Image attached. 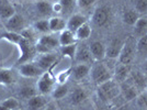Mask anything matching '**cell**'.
I'll use <instances>...</instances> for the list:
<instances>
[{"label": "cell", "instance_id": "cell-1", "mask_svg": "<svg viewBox=\"0 0 147 110\" xmlns=\"http://www.w3.org/2000/svg\"><path fill=\"white\" fill-rule=\"evenodd\" d=\"M98 92V97L102 101L109 103L111 100H113L115 97H117V95L121 92L120 84H117L114 79H110L98 86V92Z\"/></svg>", "mask_w": 147, "mask_h": 110}, {"label": "cell", "instance_id": "cell-2", "mask_svg": "<svg viewBox=\"0 0 147 110\" xmlns=\"http://www.w3.org/2000/svg\"><path fill=\"white\" fill-rule=\"evenodd\" d=\"M90 76L96 85L100 86L108 80L112 79V73L109 67L102 62H96L90 68Z\"/></svg>", "mask_w": 147, "mask_h": 110}, {"label": "cell", "instance_id": "cell-3", "mask_svg": "<svg viewBox=\"0 0 147 110\" xmlns=\"http://www.w3.org/2000/svg\"><path fill=\"white\" fill-rule=\"evenodd\" d=\"M56 78L54 75L51 73L49 71H45L40 77H38V81L36 84V89L41 95H51L53 89L55 88Z\"/></svg>", "mask_w": 147, "mask_h": 110}, {"label": "cell", "instance_id": "cell-4", "mask_svg": "<svg viewBox=\"0 0 147 110\" xmlns=\"http://www.w3.org/2000/svg\"><path fill=\"white\" fill-rule=\"evenodd\" d=\"M135 55H136V43L133 39H127L126 41H124L121 53L119 55V63L129 65L134 61Z\"/></svg>", "mask_w": 147, "mask_h": 110}, {"label": "cell", "instance_id": "cell-5", "mask_svg": "<svg viewBox=\"0 0 147 110\" xmlns=\"http://www.w3.org/2000/svg\"><path fill=\"white\" fill-rule=\"evenodd\" d=\"M18 49L20 51V56H19L17 63L18 64H24V63H28L29 60L34 55V53L36 52L35 51V48L33 46V44L29 41H26L24 39H22V41L18 44Z\"/></svg>", "mask_w": 147, "mask_h": 110}, {"label": "cell", "instance_id": "cell-6", "mask_svg": "<svg viewBox=\"0 0 147 110\" xmlns=\"http://www.w3.org/2000/svg\"><path fill=\"white\" fill-rule=\"evenodd\" d=\"M44 71L37 65L35 62H28L22 64L19 68V74L26 78H34V77H40Z\"/></svg>", "mask_w": 147, "mask_h": 110}, {"label": "cell", "instance_id": "cell-7", "mask_svg": "<svg viewBox=\"0 0 147 110\" xmlns=\"http://www.w3.org/2000/svg\"><path fill=\"white\" fill-rule=\"evenodd\" d=\"M34 62L43 69L44 72L49 71V69L52 71L57 63V55L54 52L46 53V54H37V57Z\"/></svg>", "mask_w": 147, "mask_h": 110}, {"label": "cell", "instance_id": "cell-8", "mask_svg": "<svg viewBox=\"0 0 147 110\" xmlns=\"http://www.w3.org/2000/svg\"><path fill=\"white\" fill-rule=\"evenodd\" d=\"M75 61L78 64H90L91 62H94L90 53L89 46L87 44H77V51L75 55Z\"/></svg>", "mask_w": 147, "mask_h": 110}, {"label": "cell", "instance_id": "cell-9", "mask_svg": "<svg viewBox=\"0 0 147 110\" xmlns=\"http://www.w3.org/2000/svg\"><path fill=\"white\" fill-rule=\"evenodd\" d=\"M6 28L8 31H12V32H18V33H20L25 28L24 18L21 14L16 12L11 18L8 19L6 21Z\"/></svg>", "mask_w": 147, "mask_h": 110}, {"label": "cell", "instance_id": "cell-10", "mask_svg": "<svg viewBox=\"0 0 147 110\" xmlns=\"http://www.w3.org/2000/svg\"><path fill=\"white\" fill-rule=\"evenodd\" d=\"M90 53L94 62H102L105 58V51H107V45L103 42L100 41H93L89 45Z\"/></svg>", "mask_w": 147, "mask_h": 110}, {"label": "cell", "instance_id": "cell-11", "mask_svg": "<svg viewBox=\"0 0 147 110\" xmlns=\"http://www.w3.org/2000/svg\"><path fill=\"white\" fill-rule=\"evenodd\" d=\"M123 44L124 41L121 39H113L111 40L109 44L107 45V51H105V57H109V58H119V55L121 53V50L123 48Z\"/></svg>", "mask_w": 147, "mask_h": 110}, {"label": "cell", "instance_id": "cell-12", "mask_svg": "<svg viewBox=\"0 0 147 110\" xmlns=\"http://www.w3.org/2000/svg\"><path fill=\"white\" fill-rule=\"evenodd\" d=\"M129 74H131L129 65L119 63L114 68V72L112 74V78H114V80L117 84H122L123 81H125L129 77Z\"/></svg>", "mask_w": 147, "mask_h": 110}, {"label": "cell", "instance_id": "cell-13", "mask_svg": "<svg viewBox=\"0 0 147 110\" xmlns=\"http://www.w3.org/2000/svg\"><path fill=\"white\" fill-rule=\"evenodd\" d=\"M87 22H88V20H87V18L84 14H81V13H74V14H71L69 17V19L66 22V29L73 31V32H76L81 25H84Z\"/></svg>", "mask_w": 147, "mask_h": 110}, {"label": "cell", "instance_id": "cell-14", "mask_svg": "<svg viewBox=\"0 0 147 110\" xmlns=\"http://www.w3.org/2000/svg\"><path fill=\"white\" fill-rule=\"evenodd\" d=\"M91 20L94 25L100 26V28L104 26V25L108 23V21H109V12H108V10L105 8H103V7L97 8L93 11Z\"/></svg>", "mask_w": 147, "mask_h": 110}, {"label": "cell", "instance_id": "cell-15", "mask_svg": "<svg viewBox=\"0 0 147 110\" xmlns=\"http://www.w3.org/2000/svg\"><path fill=\"white\" fill-rule=\"evenodd\" d=\"M129 79L131 80V83L136 87L137 90L143 92L144 89H146L147 87V76L144 73L141 72H131L129 74Z\"/></svg>", "mask_w": 147, "mask_h": 110}, {"label": "cell", "instance_id": "cell-16", "mask_svg": "<svg viewBox=\"0 0 147 110\" xmlns=\"http://www.w3.org/2000/svg\"><path fill=\"white\" fill-rule=\"evenodd\" d=\"M120 90L126 100H133L135 98H137V89L131 83V80L129 78L125 81H123L122 84H120Z\"/></svg>", "mask_w": 147, "mask_h": 110}, {"label": "cell", "instance_id": "cell-17", "mask_svg": "<svg viewBox=\"0 0 147 110\" xmlns=\"http://www.w3.org/2000/svg\"><path fill=\"white\" fill-rule=\"evenodd\" d=\"M47 105V100L44 95H35L28 100V110H41L44 109Z\"/></svg>", "mask_w": 147, "mask_h": 110}, {"label": "cell", "instance_id": "cell-18", "mask_svg": "<svg viewBox=\"0 0 147 110\" xmlns=\"http://www.w3.org/2000/svg\"><path fill=\"white\" fill-rule=\"evenodd\" d=\"M90 68L91 66L89 64H77L75 67H73L71 76L74 77V79L76 80L84 79L90 74Z\"/></svg>", "mask_w": 147, "mask_h": 110}, {"label": "cell", "instance_id": "cell-19", "mask_svg": "<svg viewBox=\"0 0 147 110\" xmlns=\"http://www.w3.org/2000/svg\"><path fill=\"white\" fill-rule=\"evenodd\" d=\"M16 13L14 7L7 0H0V19L7 21Z\"/></svg>", "mask_w": 147, "mask_h": 110}, {"label": "cell", "instance_id": "cell-20", "mask_svg": "<svg viewBox=\"0 0 147 110\" xmlns=\"http://www.w3.org/2000/svg\"><path fill=\"white\" fill-rule=\"evenodd\" d=\"M49 30L53 33H57L59 32L61 33V31H64L66 29V22L61 17H58V16H54V17H51L49 19Z\"/></svg>", "mask_w": 147, "mask_h": 110}, {"label": "cell", "instance_id": "cell-21", "mask_svg": "<svg viewBox=\"0 0 147 110\" xmlns=\"http://www.w3.org/2000/svg\"><path fill=\"white\" fill-rule=\"evenodd\" d=\"M58 41H59V46H65V45H70V44L77 43V39L75 35V32L65 29L59 33Z\"/></svg>", "mask_w": 147, "mask_h": 110}, {"label": "cell", "instance_id": "cell-22", "mask_svg": "<svg viewBox=\"0 0 147 110\" xmlns=\"http://www.w3.org/2000/svg\"><path fill=\"white\" fill-rule=\"evenodd\" d=\"M37 43L40 44H43L45 46H47L49 49L55 50L56 48L59 46V41H58V37H56L53 34H43L42 37H40L37 39Z\"/></svg>", "mask_w": 147, "mask_h": 110}, {"label": "cell", "instance_id": "cell-23", "mask_svg": "<svg viewBox=\"0 0 147 110\" xmlns=\"http://www.w3.org/2000/svg\"><path fill=\"white\" fill-rule=\"evenodd\" d=\"M87 99V92L82 88H76L74 92L70 94L69 101L73 106H79Z\"/></svg>", "mask_w": 147, "mask_h": 110}, {"label": "cell", "instance_id": "cell-24", "mask_svg": "<svg viewBox=\"0 0 147 110\" xmlns=\"http://www.w3.org/2000/svg\"><path fill=\"white\" fill-rule=\"evenodd\" d=\"M16 81V76L10 68H0V85L9 86Z\"/></svg>", "mask_w": 147, "mask_h": 110}, {"label": "cell", "instance_id": "cell-25", "mask_svg": "<svg viewBox=\"0 0 147 110\" xmlns=\"http://www.w3.org/2000/svg\"><path fill=\"white\" fill-rule=\"evenodd\" d=\"M35 10L40 16L43 17H47L53 13L52 3L47 0H38L37 2H35Z\"/></svg>", "mask_w": 147, "mask_h": 110}, {"label": "cell", "instance_id": "cell-26", "mask_svg": "<svg viewBox=\"0 0 147 110\" xmlns=\"http://www.w3.org/2000/svg\"><path fill=\"white\" fill-rule=\"evenodd\" d=\"M134 34L138 37H143L147 35V19L140 18L134 25Z\"/></svg>", "mask_w": 147, "mask_h": 110}, {"label": "cell", "instance_id": "cell-27", "mask_svg": "<svg viewBox=\"0 0 147 110\" xmlns=\"http://www.w3.org/2000/svg\"><path fill=\"white\" fill-rule=\"evenodd\" d=\"M140 18H141L140 13H137L135 10H126V11L123 12L122 16L123 22L126 25H129V26H134L135 23L137 22V20Z\"/></svg>", "mask_w": 147, "mask_h": 110}, {"label": "cell", "instance_id": "cell-28", "mask_svg": "<svg viewBox=\"0 0 147 110\" xmlns=\"http://www.w3.org/2000/svg\"><path fill=\"white\" fill-rule=\"evenodd\" d=\"M0 37H1L2 40L7 41V42L17 45V46H18V44L21 42L22 39H23V37H21V34L18 33V32H12V31H8V30L5 31V32L0 35Z\"/></svg>", "mask_w": 147, "mask_h": 110}, {"label": "cell", "instance_id": "cell-29", "mask_svg": "<svg viewBox=\"0 0 147 110\" xmlns=\"http://www.w3.org/2000/svg\"><path fill=\"white\" fill-rule=\"evenodd\" d=\"M91 32H92L91 25L87 22V23H85L84 25H81L79 29L75 32V35H76L77 41H78V40H79V41H84V40L89 39V37L91 35Z\"/></svg>", "mask_w": 147, "mask_h": 110}, {"label": "cell", "instance_id": "cell-30", "mask_svg": "<svg viewBox=\"0 0 147 110\" xmlns=\"http://www.w3.org/2000/svg\"><path fill=\"white\" fill-rule=\"evenodd\" d=\"M33 29L36 31L37 33H42V34H47L49 30V19H42V20H37L33 23Z\"/></svg>", "mask_w": 147, "mask_h": 110}, {"label": "cell", "instance_id": "cell-31", "mask_svg": "<svg viewBox=\"0 0 147 110\" xmlns=\"http://www.w3.org/2000/svg\"><path fill=\"white\" fill-rule=\"evenodd\" d=\"M67 94H68V86L66 84H58L53 89L51 96L54 98V99H56V100H58V99H63Z\"/></svg>", "mask_w": 147, "mask_h": 110}, {"label": "cell", "instance_id": "cell-32", "mask_svg": "<svg viewBox=\"0 0 147 110\" xmlns=\"http://www.w3.org/2000/svg\"><path fill=\"white\" fill-rule=\"evenodd\" d=\"M136 54L147 58V35L140 37L136 42Z\"/></svg>", "mask_w": 147, "mask_h": 110}, {"label": "cell", "instance_id": "cell-33", "mask_svg": "<svg viewBox=\"0 0 147 110\" xmlns=\"http://www.w3.org/2000/svg\"><path fill=\"white\" fill-rule=\"evenodd\" d=\"M20 34H21V37H23L24 40L31 42L32 44L34 42L36 43L37 39H38V37H36L37 32L33 29V26H32V28H24L23 30L20 32Z\"/></svg>", "mask_w": 147, "mask_h": 110}, {"label": "cell", "instance_id": "cell-34", "mask_svg": "<svg viewBox=\"0 0 147 110\" xmlns=\"http://www.w3.org/2000/svg\"><path fill=\"white\" fill-rule=\"evenodd\" d=\"M59 51H61V55L68 57L69 60H75V55H76V51H77V43L70 44V45H65V46H59Z\"/></svg>", "mask_w": 147, "mask_h": 110}, {"label": "cell", "instance_id": "cell-35", "mask_svg": "<svg viewBox=\"0 0 147 110\" xmlns=\"http://www.w3.org/2000/svg\"><path fill=\"white\" fill-rule=\"evenodd\" d=\"M36 88H34L33 86H23L20 88V92H19V95L20 97L23 98V99H30L31 97L35 96L36 95Z\"/></svg>", "mask_w": 147, "mask_h": 110}, {"label": "cell", "instance_id": "cell-36", "mask_svg": "<svg viewBox=\"0 0 147 110\" xmlns=\"http://www.w3.org/2000/svg\"><path fill=\"white\" fill-rule=\"evenodd\" d=\"M0 104L2 105V106H5L7 109H9V110H19L20 109V103H19L18 99L14 97L6 98V99H3Z\"/></svg>", "mask_w": 147, "mask_h": 110}, {"label": "cell", "instance_id": "cell-37", "mask_svg": "<svg viewBox=\"0 0 147 110\" xmlns=\"http://www.w3.org/2000/svg\"><path fill=\"white\" fill-rule=\"evenodd\" d=\"M71 72H73V68H68L66 71H63L61 73L57 74V76H56V83L57 84H65L66 81L68 80V77L71 75Z\"/></svg>", "mask_w": 147, "mask_h": 110}, {"label": "cell", "instance_id": "cell-38", "mask_svg": "<svg viewBox=\"0 0 147 110\" xmlns=\"http://www.w3.org/2000/svg\"><path fill=\"white\" fill-rule=\"evenodd\" d=\"M59 3L63 7V12H69L76 6V0H59Z\"/></svg>", "mask_w": 147, "mask_h": 110}, {"label": "cell", "instance_id": "cell-39", "mask_svg": "<svg viewBox=\"0 0 147 110\" xmlns=\"http://www.w3.org/2000/svg\"><path fill=\"white\" fill-rule=\"evenodd\" d=\"M135 11L137 13L147 12V0H135Z\"/></svg>", "mask_w": 147, "mask_h": 110}, {"label": "cell", "instance_id": "cell-40", "mask_svg": "<svg viewBox=\"0 0 147 110\" xmlns=\"http://www.w3.org/2000/svg\"><path fill=\"white\" fill-rule=\"evenodd\" d=\"M137 103L142 108H146L147 109V92L145 90L144 92H141V95L137 97Z\"/></svg>", "mask_w": 147, "mask_h": 110}, {"label": "cell", "instance_id": "cell-41", "mask_svg": "<svg viewBox=\"0 0 147 110\" xmlns=\"http://www.w3.org/2000/svg\"><path fill=\"white\" fill-rule=\"evenodd\" d=\"M94 2V0H76V5L81 9H87Z\"/></svg>", "mask_w": 147, "mask_h": 110}, {"label": "cell", "instance_id": "cell-42", "mask_svg": "<svg viewBox=\"0 0 147 110\" xmlns=\"http://www.w3.org/2000/svg\"><path fill=\"white\" fill-rule=\"evenodd\" d=\"M52 9H53V13H56V14H59L63 12V7L59 3V1L52 3Z\"/></svg>", "mask_w": 147, "mask_h": 110}, {"label": "cell", "instance_id": "cell-43", "mask_svg": "<svg viewBox=\"0 0 147 110\" xmlns=\"http://www.w3.org/2000/svg\"><path fill=\"white\" fill-rule=\"evenodd\" d=\"M43 110H56V107L54 104H49V105L47 104L46 105V107H45Z\"/></svg>", "mask_w": 147, "mask_h": 110}, {"label": "cell", "instance_id": "cell-44", "mask_svg": "<svg viewBox=\"0 0 147 110\" xmlns=\"http://www.w3.org/2000/svg\"><path fill=\"white\" fill-rule=\"evenodd\" d=\"M143 71H144L143 73L147 76V58L145 60V62H144V65H143Z\"/></svg>", "mask_w": 147, "mask_h": 110}, {"label": "cell", "instance_id": "cell-45", "mask_svg": "<svg viewBox=\"0 0 147 110\" xmlns=\"http://www.w3.org/2000/svg\"><path fill=\"white\" fill-rule=\"evenodd\" d=\"M3 96H5V95H3V92H2L1 88H0V103L3 100Z\"/></svg>", "mask_w": 147, "mask_h": 110}, {"label": "cell", "instance_id": "cell-46", "mask_svg": "<svg viewBox=\"0 0 147 110\" xmlns=\"http://www.w3.org/2000/svg\"><path fill=\"white\" fill-rule=\"evenodd\" d=\"M0 110H9V109H7L5 106H2V105L0 104Z\"/></svg>", "mask_w": 147, "mask_h": 110}, {"label": "cell", "instance_id": "cell-47", "mask_svg": "<svg viewBox=\"0 0 147 110\" xmlns=\"http://www.w3.org/2000/svg\"><path fill=\"white\" fill-rule=\"evenodd\" d=\"M66 110H78V109H76V108H69V109H66Z\"/></svg>", "mask_w": 147, "mask_h": 110}, {"label": "cell", "instance_id": "cell-48", "mask_svg": "<svg viewBox=\"0 0 147 110\" xmlns=\"http://www.w3.org/2000/svg\"><path fill=\"white\" fill-rule=\"evenodd\" d=\"M146 92H147V87H146Z\"/></svg>", "mask_w": 147, "mask_h": 110}, {"label": "cell", "instance_id": "cell-49", "mask_svg": "<svg viewBox=\"0 0 147 110\" xmlns=\"http://www.w3.org/2000/svg\"><path fill=\"white\" fill-rule=\"evenodd\" d=\"M19 110H20V109H19Z\"/></svg>", "mask_w": 147, "mask_h": 110}]
</instances>
